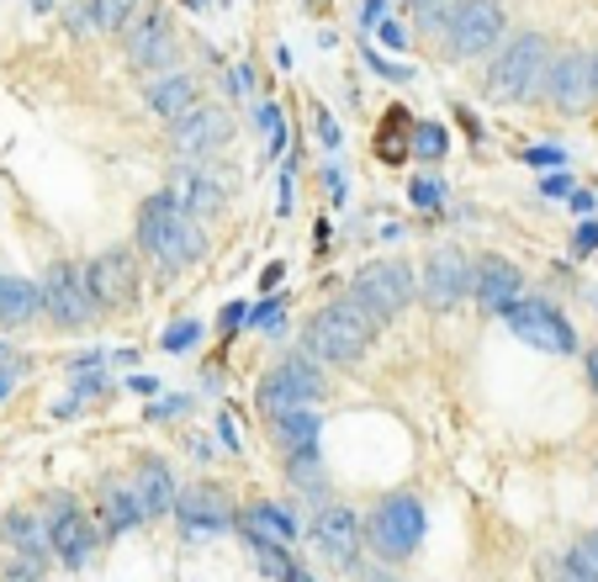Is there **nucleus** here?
<instances>
[{"mask_svg":"<svg viewBox=\"0 0 598 582\" xmlns=\"http://www.w3.org/2000/svg\"><path fill=\"white\" fill-rule=\"evenodd\" d=\"M365 541L376 556H387V561H402L413 545L424 541V503L398 493V498H387L376 514H371V524H365Z\"/></svg>","mask_w":598,"mask_h":582,"instance_id":"nucleus-7","label":"nucleus"},{"mask_svg":"<svg viewBox=\"0 0 598 582\" xmlns=\"http://www.w3.org/2000/svg\"><path fill=\"white\" fill-rule=\"evenodd\" d=\"M281 217H286V212H291V169H286V175H281Z\"/></svg>","mask_w":598,"mask_h":582,"instance_id":"nucleus-44","label":"nucleus"},{"mask_svg":"<svg viewBox=\"0 0 598 582\" xmlns=\"http://www.w3.org/2000/svg\"><path fill=\"white\" fill-rule=\"evenodd\" d=\"M281 276H286V270H281V260H271V265H265V276H260V291H276Z\"/></svg>","mask_w":598,"mask_h":582,"instance_id":"nucleus-42","label":"nucleus"},{"mask_svg":"<svg viewBox=\"0 0 598 582\" xmlns=\"http://www.w3.org/2000/svg\"><path fill=\"white\" fill-rule=\"evenodd\" d=\"M254 123H260V132H265V154L276 160L281 149H286V117H281V106H271V101H265V106L254 112Z\"/></svg>","mask_w":598,"mask_h":582,"instance_id":"nucleus-30","label":"nucleus"},{"mask_svg":"<svg viewBox=\"0 0 598 582\" xmlns=\"http://www.w3.org/2000/svg\"><path fill=\"white\" fill-rule=\"evenodd\" d=\"M133 11H138V0H90V16L101 33H122L133 22Z\"/></svg>","mask_w":598,"mask_h":582,"instance_id":"nucleus-28","label":"nucleus"},{"mask_svg":"<svg viewBox=\"0 0 598 582\" xmlns=\"http://www.w3.org/2000/svg\"><path fill=\"white\" fill-rule=\"evenodd\" d=\"M170 53H175V42H170V16H164V11H144V16L127 27V59L144 64V69H160V64H170Z\"/></svg>","mask_w":598,"mask_h":582,"instance_id":"nucleus-17","label":"nucleus"},{"mask_svg":"<svg viewBox=\"0 0 598 582\" xmlns=\"http://www.w3.org/2000/svg\"><path fill=\"white\" fill-rule=\"evenodd\" d=\"M360 53H365V64H371V75H382V80H393V85L413 80V69H408V64H393V59H382V53H376V48H371V42H365V48H360Z\"/></svg>","mask_w":598,"mask_h":582,"instance_id":"nucleus-35","label":"nucleus"},{"mask_svg":"<svg viewBox=\"0 0 598 582\" xmlns=\"http://www.w3.org/2000/svg\"><path fill=\"white\" fill-rule=\"evenodd\" d=\"M186 5H191V11H201V5H207V0H186Z\"/></svg>","mask_w":598,"mask_h":582,"instance_id":"nucleus-54","label":"nucleus"},{"mask_svg":"<svg viewBox=\"0 0 598 582\" xmlns=\"http://www.w3.org/2000/svg\"><path fill=\"white\" fill-rule=\"evenodd\" d=\"M170 138H175L186 154H212L217 143L234 138V117H228L223 106H197L191 117H180V123L170 127Z\"/></svg>","mask_w":598,"mask_h":582,"instance_id":"nucleus-16","label":"nucleus"},{"mask_svg":"<svg viewBox=\"0 0 598 582\" xmlns=\"http://www.w3.org/2000/svg\"><path fill=\"white\" fill-rule=\"evenodd\" d=\"M286 582H313V578H308V572H291V578H286Z\"/></svg>","mask_w":598,"mask_h":582,"instance_id":"nucleus-52","label":"nucleus"},{"mask_svg":"<svg viewBox=\"0 0 598 582\" xmlns=\"http://www.w3.org/2000/svg\"><path fill=\"white\" fill-rule=\"evenodd\" d=\"M48 541H53V556L70 572H80L85 561L96 556V545H101V524H90L85 508L70 493H53L48 498Z\"/></svg>","mask_w":598,"mask_h":582,"instance_id":"nucleus-8","label":"nucleus"},{"mask_svg":"<svg viewBox=\"0 0 598 582\" xmlns=\"http://www.w3.org/2000/svg\"><path fill=\"white\" fill-rule=\"evenodd\" d=\"M249 324L265 333H281V324H286V302L281 296H271V302H260V307H249Z\"/></svg>","mask_w":598,"mask_h":582,"instance_id":"nucleus-34","label":"nucleus"},{"mask_svg":"<svg viewBox=\"0 0 598 582\" xmlns=\"http://www.w3.org/2000/svg\"><path fill=\"white\" fill-rule=\"evenodd\" d=\"M408 149H413V123H408L402 106H393L387 112V132H376V154H387V165H402Z\"/></svg>","mask_w":598,"mask_h":582,"instance_id":"nucleus-27","label":"nucleus"},{"mask_svg":"<svg viewBox=\"0 0 598 582\" xmlns=\"http://www.w3.org/2000/svg\"><path fill=\"white\" fill-rule=\"evenodd\" d=\"M175 519L186 535H223V530H234V503L223 488H191L175 498Z\"/></svg>","mask_w":598,"mask_h":582,"instance_id":"nucleus-14","label":"nucleus"},{"mask_svg":"<svg viewBox=\"0 0 598 582\" xmlns=\"http://www.w3.org/2000/svg\"><path fill=\"white\" fill-rule=\"evenodd\" d=\"M313 117H319V138H323V143H328V149H339V127H334V117H328L323 106L313 112Z\"/></svg>","mask_w":598,"mask_h":582,"instance_id":"nucleus-39","label":"nucleus"},{"mask_svg":"<svg viewBox=\"0 0 598 582\" xmlns=\"http://www.w3.org/2000/svg\"><path fill=\"white\" fill-rule=\"evenodd\" d=\"M472 291H477V260H466L456 244H439L424 260V302L429 307H456Z\"/></svg>","mask_w":598,"mask_h":582,"instance_id":"nucleus-11","label":"nucleus"},{"mask_svg":"<svg viewBox=\"0 0 598 582\" xmlns=\"http://www.w3.org/2000/svg\"><path fill=\"white\" fill-rule=\"evenodd\" d=\"M445 33H450L445 42H450L456 59H477L487 48H498V38H503V5L498 0H456Z\"/></svg>","mask_w":598,"mask_h":582,"instance_id":"nucleus-10","label":"nucleus"},{"mask_svg":"<svg viewBox=\"0 0 598 582\" xmlns=\"http://www.w3.org/2000/svg\"><path fill=\"white\" fill-rule=\"evenodd\" d=\"M144 96H149V106H154L170 127L180 123V117H191V112L201 106V90H197L191 75H160V80H149Z\"/></svg>","mask_w":598,"mask_h":582,"instance_id":"nucleus-19","label":"nucleus"},{"mask_svg":"<svg viewBox=\"0 0 598 582\" xmlns=\"http://www.w3.org/2000/svg\"><path fill=\"white\" fill-rule=\"evenodd\" d=\"M524 165L546 169V175H557L561 165H566V149L561 143H535V149H524Z\"/></svg>","mask_w":598,"mask_h":582,"instance_id":"nucleus-33","label":"nucleus"},{"mask_svg":"<svg viewBox=\"0 0 598 582\" xmlns=\"http://www.w3.org/2000/svg\"><path fill=\"white\" fill-rule=\"evenodd\" d=\"M588 381H594V392H598V350L588 355Z\"/></svg>","mask_w":598,"mask_h":582,"instance_id":"nucleus-50","label":"nucleus"},{"mask_svg":"<svg viewBox=\"0 0 598 582\" xmlns=\"http://www.w3.org/2000/svg\"><path fill=\"white\" fill-rule=\"evenodd\" d=\"M360 22H365V27L376 33V27L387 22V0H365V5H360Z\"/></svg>","mask_w":598,"mask_h":582,"instance_id":"nucleus-38","label":"nucleus"},{"mask_svg":"<svg viewBox=\"0 0 598 582\" xmlns=\"http://www.w3.org/2000/svg\"><path fill=\"white\" fill-rule=\"evenodd\" d=\"M42 313L59 329H85L101 313L96 296H90V281H85V265H70V260L48 265V276H42Z\"/></svg>","mask_w":598,"mask_h":582,"instance_id":"nucleus-5","label":"nucleus"},{"mask_svg":"<svg viewBox=\"0 0 598 582\" xmlns=\"http://www.w3.org/2000/svg\"><path fill=\"white\" fill-rule=\"evenodd\" d=\"M408 202L419 212H435L439 202H445V180H435V175H419L413 186H408Z\"/></svg>","mask_w":598,"mask_h":582,"instance_id":"nucleus-31","label":"nucleus"},{"mask_svg":"<svg viewBox=\"0 0 598 582\" xmlns=\"http://www.w3.org/2000/svg\"><path fill=\"white\" fill-rule=\"evenodd\" d=\"M376 329H382V324L360 307L356 296H339V302H328V307H319V313L308 318L302 339H308V350H313L319 360H328V366H356L360 355L371 350Z\"/></svg>","mask_w":598,"mask_h":582,"instance_id":"nucleus-2","label":"nucleus"},{"mask_svg":"<svg viewBox=\"0 0 598 582\" xmlns=\"http://www.w3.org/2000/svg\"><path fill=\"white\" fill-rule=\"evenodd\" d=\"M239 524H244V541H271V545L297 541V519L286 508H276V503H249Z\"/></svg>","mask_w":598,"mask_h":582,"instance_id":"nucleus-24","label":"nucleus"},{"mask_svg":"<svg viewBox=\"0 0 598 582\" xmlns=\"http://www.w3.org/2000/svg\"><path fill=\"white\" fill-rule=\"evenodd\" d=\"M413 5H419V11H424V5H435V0H413Z\"/></svg>","mask_w":598,"mask_h":582,"instance_id":"nucleus-55","label":"nucleus"},{"mask_svg":"<svg viewBox=\"0 0 598 582\" xmlns=\"http://www.w3.org/2000/svg\"><path fill=\"white\" fill-rule=\"evenodd\" d=\"M540 191H546V197H572V191H577V186H572V175H546V180H540Z\"/></svg>","mask_w":598,"mask_h":582,"instance_id":"nucleus-37","label":"nucleus"},{"mask_svg":"<svg viewBox=\"0 0 598 582\" xmlns=\"http://www.w3.org/2000/svg\"><path fill=\"white\" fill-rule=\"evenodd\" d=\"M583 551L594 556V567H598V530H594V535H588V541H583Z\"/></svg>","mask_w":598,"mask_h":582,"instance_id":"nucleus-49","label":"nucleus"},{"mask_svg":"<svg viewBox=\"0 0 598 582\" xmlns=\"http://www.w3.org/2000/svg\"><path fill=\"white\" fill-rule=\"evenodd\" d=\"M445 149H450V138H445V127L439 123H413V154L419 160H445Z\"/></svg>","mask_w":598,"mask_h":582,"instance_id":"nucleus-29","label":"nucleus"},{"mask_svg":"<svg viewBox=\"0 0 598 582\" xmlns=\"http://www.w3.org/2000/svg\"><path fill=\"white\" fill-rule=\"evenodd\" d=\"M551 42L540 38V33H519L498 59H493V69H487V90L498 96V101H524V96H535L546 75H551Z\"/></svg>","mask_w":598,"mask_h":582,"instance_id":"nucleus-3","label":"nucleus"},{"mask_svg":"<svg viewBox=\"0 0 598 582\" xmlns=\"http://www.w3.org/2000/svg\"><path fill=\"white\" fill-rule=\"evenodd\" d=\"M376 33H382V42H387V48H402V42H408V33H402L398 22H382Z\"/></svg>","mask_w":598,"mask_h":582,"instance_id":"nucleus-41","label":"nucleus"},{"mask_svg":"<svg viewBox=\"0 0 598 582\" xmlns=\"http://www.w3.org/2000/svg\"><path fill=\"white\" fill-rule=\"evenodd\" d=\"M519 291H524V276H519L514 260H503V254H482L477 260V296L487 313H509L519 302Z\"/></svg>","mask_w":598,"mask_h":582,"instance_id":"nucleus-15","label":"nucleus"},{"mask_svg":"<svg viewBox=\"0 0 598 582\" xmlns=\"http://www.w3.org/2000/svg\"><path fill=\"white\" fill-rule=\"evenodd\" d=\"M572 207H577V212H594V191H572Z\"/></svg>","mask_w":598,"mask_h":582,"instance_id":"nucleus-46","label":"nucleus"},{"mask_svg":"<svg viewBox=\"0 0 598 582\" xmlns=\"http://www.w3.org/2000/svg\"><path fill=\"white\" fill-rule=\"evenodd\" d=\"M170 197H175V207H186L191 217H207V212L223 207V186L212 175H201V169H175Z\"/></svg>","mask_w":598,"mask_h":582,"instance_id":"nucleus-23","label":"nucleus"},{"mask_svg":"<svg viewBox=\"0 0 598 582\" xmlns=\"http://www.w3.org/2000/svg\"><path fill=\"white\" fill-rule=\"evenodd\" d=\"M319 429L323 418L313 408H291V414L276 418V440L286 456H308V451H319Z\"/></svg>","mask_w":598,"mask_h":582,"instance_id":"nucleus-26","label":"nucleus"},{"mask_svg":"<svg viewBox=\"0 0 598 582\" xmlns=\"http://www.w3.org/2000/svg\"><path fill=\"white\" fill-rule=\"evenodd\" d=\"M313 541L334 567H345V572L360 567V519L345 503H323L319 519H313Z\"/></svg>","mask_w":598,"mask_h":582,"instance_id":"nucleus-13","label":"nucleus"},{"mask_svg":"<svg viewBox=\"0 0 598 582\" xmlns=\"http://www.w3.org/2000/svg\"><path fill=\"white\" fill-rule=\"evenodd\" d=\"M133 493H138V503H144V514H149V519H154V514H170V508H175V477H170V466L149 456L144 466H138Z\"/></svg>","mask_w":598,"mask_h":582,"instance_id":"nucleus-25","label":"nucleus"},{"mask_svg":"<svg viewBox=\"0 0 598 582\" xmlns=\"http://www.w3.org/2000/svg\"><path fill=\"white\" fill-rule=\"evenodd\" d=\"M160 344L170 350V355H180V350H197V344H201V324H191V318H186V324L164 329V333H160Z\"/></svg>","mask_w":598,"mask_h":582,"instance_id":"nucleus-32","label":"nucleus"},{"mask_svg":"<svg viewBox=\"0 0 598 582\" xmlns=\"http://www.w3.org/2000/svg\"><path fill=\"white\" fill-rule=\"evenodd\" d=\"M546 96L557 101V106H583L588 96H594V59H583V53H566L551 64V75H546Z\"/></svg>","mask_w":598,"mask_h":582,"instance_id":"nucleus-18","label":"nucleus"},{"mask_svg":"<svg viewBox=\"0 0 598 582\" xmlns=\"http://www.w3.org/2000/svg\"><path fill=\"white\" fill-rule=\"evenodd\" d=\"M557 582H572V578H557Z\"/></svg>","mask_w":598,"mask_h":582,"instance_id":"nucleus-56","label":"nucleus"},{"mask_svg":"<svg viewBox=\"0 0 598 582\" xmlns=\"http://www.w3.org/2000/svg\"><path fill=\"white\" fill-rule=\"evenodd\" d=\"M360 582H398L393 572H360Z\"/></svg>","mask_w":598,"mask_h":582,"instance_id":"nucleus-48","label":"nucleus"},{"mask_svg":"<svg viewBox=\"0 0 598 582\" xmlns=\"http://www.w3.org/2000/svg\"><path fill=\"white\" fill-rule=\"evenodd\" d=\"M598 250V223H583L577 239H572V254H594Z\"/></svg>","mask_w":598,"mask_h":582,"instance_id":"nucleus-36","label":"nucleus"},{"mask_svg":"<svg viewBox=\"0 0 598 582\" xmlns=\"http://www.w3.org/2000/svg\"><path fill=\"white\" fill-rule=\"evenodd\" d=\"M594 96H598V53H594Z\"/></svg>","mask_w":598,"mask_h":582,"instance_id":"nucleus-53","label":"nucleus"},{"mask_svg":"<svg viewBox=\"0 0 598 582\" xmlns=\"http://www.w3.org/2000/svg\"><path fill=\"white\" fill-rule=\"evenodd\" d=\"M323 180H328V191H334V202H345V175H339V169H328Z\"/></svg>","mask_w":598,"mask_h":582,"instance_id":"nucleus-45","label":"nucleus"},{"mask_svg":"<svg viewBox=\"0 0 598 582\" xmlns=\"http://www.w3.org/2000/svg\"><path fill=\"white\" fill-rule=\"evenodd\" d=\"M11 387H16V371H0V403L11 397Z\"/></svg>","mask_w":598,"mask_h":582,"instance_id":"nucleus-47","label":"nucleus"},{"mask_svg":"<svg viewBox=\"0 0 598 582\" xmlns=\"http://www.w3.org/2000/svg\"><path fill=\"white\" fill-rule=\"evenodd\" d=\"M180 408H186V397H164V403H154L149 414H154V418H170V414H180Z\"/></svg>","mask_w":598,"mask_h":582,"instance_id":"nucleus-43","label":"nucleus"},{"mask_svg":"<svg viewBox=\"0 0 598 582\" xmlns=\"http://www.w3.org/2000/svg\"><path fill=\"white\" fill-rule=\"evenodd\" d=\"M413 291H419V281H413L408 260H371V265H360L356 281H350V296L376 324H393L402 307L413 302Z\"/></svg>","mask_w":598,"mask_h":582,"instance_id":"nucleus-4","label":"nucleus"},{"mask_svg":"<svg viewBox=\"0 0 598 582\" xmlns=\"http://www.w3.org/2000/svg\"><path fill=\"white\" fill-rule=\"evenodd\" d=\"M85 281H90L96 307H127V302L138 296V265H133V254L117 244V250L96 254V260L85 265Z\"/></svg>","mask_w":598,"mask_h":582,"instance_id":"nucleus-12","label":"nucleus"},{"mask_svg":"<svg viewBox=\"0 0 598 582\" xmlns=\"http://www.w3.org/2000/svg\"><path fill=\"white\" fill-rule=\"evenodd\" d=\"M138 244L149 250V260L160 265V270H186L191 260H201L207 250V233H201V223L191 217L186 207H175V197L164 191V197H149L144 207H138Z\"/></svg>","mask_w":598,"mask_h":582,"instance_id":"nucleus-1","label":"nucleus"},{"mask_svg":"<svg viewBox=\"0 0 598 582\" xmlns=\"http://www.w3.org/2000/svg\"><path fill=\"white\" fill-rule=\"evenodd\" d=\"M27 5H33V11H53V0H27Z\"/></svg>","mask_w":598,"mask_h":582,"instance_id":"nucleus-51","label":"nucleus"},{"mask_svg":"<svg viewBox=\"0 0 598 582\" xmlns=\"http://www.w3.org/2000/svg\"><path fill=\"white\" fill-rule=\"evenodd\" d=\"M0 541L11 545V551H22V561H33V567H42V561L53 556L48 519H38V514H5V519H0Z\"/></svg>","mask_w":598,"mask_h":582,"instance_id":"nucleus-20","label":"nucleus"},{"mask_svg":"<svg viewBox=\"0 0 598 582\" xmlns=\"http://www.w3.org/2000/svg\"><path fill=\"white\" fill-rule=\"evenodd\" d=\"M42 313V281L0 276V329H27Z\"/></svg>","mask_w":598,"mask_h":582,"instance_id":"nucleus-21","label":"nucleus"},{"mask_svg":"<svg viewBox=\"0 0 598 582\" xmlns=\"http://www.w3.org/2000/svg\"><path fill=\"white\" fill-rule=\"evenodd\" d=\"M96 514H101V530L107 535H127L133 524H144L149 514H144V503L133 488H122V482H107L101 488V498H96Z\"/></svg>","mask_w":598,"mask_h":582,"instance_id":"nucleus-22","label":"nucleus"},{"mask_svg":"<svg viewBox=\"0 0 598 582\" xmlns=\"http://www.w3.org/2000/svg\"><path fill=\"white\" fill-rule=\"evenodd\" d=\"M503 324L524 344H535V350H551V355H572L577 350V329L566 324V313H561L557 302H546V296H519L514 307L503 313Z\"/></svg>","mask_w":598,"mask_h":582,"instance_id":"nucleus-6","label":"nucleus"},{"mask_svg":"<svg viewBox=\"0 0 598 582\" xmlns=\"http://www.w3.org/2000/svg\"><path fill=\"white\" fill-rule=\"evenodd\" d=\"M319 397H323V376L308 355H286L276 371L260 381V408L271 418L291 414V408H308V403H319Z\"/></svg>","mask_w":598,"mask_h":582,"instance_id":"nucleus-9","label":"nucleus"},{"mask_svg":"<svg viewBox=\"0 0 598 582\" xmlns=\"http://www.w3.org/2000/svg\"><path fill=\"white\" fill-rule=\"evenodd\" d=\"M239 324H249V307H244V302H228V307H223V329L234 333Z\"/></svg>","mask_w":598,"mask_h":582,"instance_id":"nucleus-40","label":"nucleus"}]
</instances>
